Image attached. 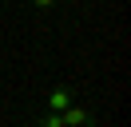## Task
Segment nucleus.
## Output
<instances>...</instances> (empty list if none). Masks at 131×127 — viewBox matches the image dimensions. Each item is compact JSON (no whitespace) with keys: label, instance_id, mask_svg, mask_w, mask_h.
Returning a JSON list of instances; mask_svg holds the SVG:
<instances>
[{"label":"nucleus","instance_id":"nucleus-3","mask_svg":"<svg viewBox=\"0 0 131 127\" xmlns=\"http://www.w3.org/2000/svg\"><path fill=\"white\" fill-rule=\"evenodd\" d=\"M40 127H64V123H60V115H48V111H44V115H40Z\"/></svg>","mask_w":131,"mask_h":127},{"label":"nucleus","instance_id":"nucleus-1","mask_svg":"<svg viewBox=\"0 0 131 127\" xmlns=\"http://www.w3.org/2000/svg\"><path fill=\"white\" fill-rule=\"evenodd\" d=\"M44 107H48V115H64L68 107H72V87H52L48 95H44Z\"/></svg>","mask_w":131,"mask_h":127},{"label":"nucleus","instance_id":"nucleus-2","mask_svg":"<svg viewBox=\"0 0 131 127\" xmlns=\"http://www.w3.org/2000/svg\"><path fill=\"white\" fill-rule=\"evenodd\" d=\"M60 123H64V127H99V119L91 115L88 107H80V103H72V107H68L64 115H60Z\"/></svg>","mask_w":131,"mask_h":127}]
</instances>
